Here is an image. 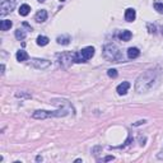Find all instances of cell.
I'll list each match as a JSON object with an SVG mask.
<instances>
[{"label": "cell", "mask_w": 163, "mask_h": 163, "mask_svg": "<svg viewBox=\"0 0 163 163\" xmlns=\"http://www.w3.org/2000/svg\"><path fill=\"white\" fill-rule=\"evenodd\" d=\"M154 73L153 72H146L145 74L140 75L139 79L136 80V85H135V88H136L138 92H145L148 91V89H150L152 87H153L154 82H156V77H154Z\"/></svg>", "instance_id": "6da1fadb"}, {"label": "cell", "mask_w": 163, "mask_h": 163, "mask_svg": "<svg viewBox=\"0 0 163 163\" xmlns=\"http://www.w3.org/2000/svg\"><path fill=\"white\" fill-rule=\"evenodd\" d=\"M66 115H68V111L66 110H58V111L38 110V111H34L33 115H32V117L43 120V119H48V117H62V116H66Z\"/></svg>", "instance_id": "7a4b0ae2"}, {"label": "cell", "mask_w": 163, "mask_h": 163, "mask_svg": "<svg viewBox=\"0 0 163 163\" xmlns=\"http://www.w3.org/2000/svg\"><path fill=\"white\" fill-rule=\"evenodd\" d=\"M94 55V48L88 46V47H84L82 51L74 54V62H85L87 60L92 59Z\"/></svg>", "instance_id": "3957f363"}, {"label": "cell", "mask_w": 163, "mask_h": 163, "mask_svg": "<svg viewBox=\"0 0 163 163\" xmlns=\"http://www.w3.org/2000/svg\"><path fill=\"white\" fill-rule=\"evenodd\" d=\"M105 56L108 59V60H112V61H117L120 60L121 58V52L119 51V48L113 45L110 46H106L105 48Z\"/></svg>", "instance_id": "277c9868"}, {"label": "cell", "mask_w": 163, "mask_h": 163, "mask_svg": "<svg viewBox=\"0 0 163 163\" xmlns=\"http://www.w3.org/2000/svg\"><path fill=\"white\" fill-rule=\"evenodd\" d=\"M14 9V1H10V0H3L1 1V8H0V14L1 15H5L8 14L9 12Z\"/></svg>", "instance_id": "5b68a950"}, {"label": "cell", "mask_w": 163, "mask_h": 163, "mask_svg": "<svg viewBox=\"0 0 163 163\" xmlns=\"http://www.w3.org/2000/svg\"><path fill=\"white\" fill-rule=\"evenodd\" d=\"M129 88H130L129 82H122L121 84H119L117 85V93L120 94V96H124V94L127 93V89Z\"/></svg>", "instance_id": "8992f818"}, {"label": "cell", "mask_w": 163, "mask_h": 163, "mask_svg": "<svg viewBox=\"0 0 163 163\" xmlns=\"http://www.w3.org/2000/svg\"><path fill=\"white\" fill-rule=\"evenodd\" d=\"M135 18H136V13H135V10L131 9V8L126 9V12H125V19H126L127 22H133V21H135Z\"/></svg>", "instance_id": "52a82bcc"}, {"label": "cell", "mask_w": 163, "mask_h": 163, "mask_svg": "<svg viewBox=\"0 0 163 163\" xmlns=\"http://www.w3.org/2000/svg\"><path fill=\"white\" fill-rule=\"evenodd\" d=\"M34 19H36L38 23H42V22H45L47 19V12L46 10H40V12H37L36 17H34Z\"/></svg>", "instance_id": "ba28073f"}, {"label": "cell", "mask_w": 163, "mask_h": 163, "mask_svg": "<svg viewBox=\"0 0 163 163\" xmlns=\"http://www.w3.org/2000/svg\"><path fill=\"white\" fill-rule=\"evenodd\" d=\"M139 55H140V51H139V48H136V47H130L129 50H127V56H129L130 59H135Z\"/></svg>", "instance_id": "9c48e42d"}, {"label": "cell", "mask_w": 163, "mask_h": 163, "mask_svg": "<svg viewBox=\"0 0 163 163\" xmlns=\"http://www.w3.org/2000/svg\"><path fill=\"white\" fill-rule=\"evenodd\" d=\"M29 12H31V7H29L28 4H23V5H21V8H19V14H21V15L26 17V15H28V14H29Z\"/></svg>", "instance_id": "30bf717a"}, {"label": "cell", "mask_w": 163, "mask_h": 163, "mask_svg": "<svg viewBox=\"0 0 163 163\" xmlns=\"http://www.w3.org/2000/svg\"><path fill=\"white\" fill-rule=\"evenodd\" d=\"M28 54L26 52V51H23V50H19L17 52V60L18 61H26V60H28Z\"/></svg>", "instance_id": "8fae6325"}, {"label": "cell", "mask_w": 163, "mask_h": 163, "mask_svg": "<svg viewBox=\"0 0 163 163\" xmlns=\"http://www.w3.org/2000/svg\"><path fill=\"white\" fill-rule=\"evenodd\" d=\"M13 26V23L10 21L8 19H4L1 21V24H0V28H1V31H8V29H10V27Z\"/></svg>", "instance_id": "7c38bea8"}, {"label": "cell", "mask_w": 163, "mask_h": 163, "mask_svg": "<svg viewBox=\"0 0 163 163\" xmlns=\"http://www.w3.org/2000/svg\"><path fill=\"white\" fill-rule=\"evenodd\" d=\"M131 32L130 31H122L120 33V40L121 41H129L130 38H131Z\"/></svg>", "instance_id": "4fadbf2b"}, {"label": "cell", "mask_w": 163, "mask_h": 163, "mask_svg": "<svg viewBox=\"0 0 163 163\" xmlns=\"http://www.w3.org/2000/svg\"><path fill=\"white\" fill-rule=\"evenodd\" d=\"M48 41L50 40H48L46 36H38L37 37V45L38 46H46L48 43Z\"/></svg>", "instance_id": "5bb4252c"}, {"label": "cell", "mask_w": 163, "mask_h": 163, "mask_svg": "<svg viewBox=\"0 0 163 163\" xmlns=\"http://www.w3.org/2000/svg\"><path fill=\"white\" fill-rule=\"evenodd\" d=\"M69 36H60V37H58V43H60V45H68L69 43Z\"/></svg>", "instance_id": "9a60e30c"}, {"label": "cell", "mask_w": 163, "mask_h": 163, "mask_svg": "<svg viewBox=\"0 0 163 163\" xmlns=\"http://www.w3.org/2000/svg\"><path fill=\"white\" fill-rule=\"evenodd\" d=\"M15 37H17L18 40H23L24 37H26V33H24V31L23 29H17V31H15Z\"/></svg>", "instance_id": "2e32d148"}, {"label": "cell", "mask_w": 163, "mask_h": 163, "mask_svg": "<svg viewBox=\"0 0 163 163\" xmlns=\"http://www.w3.org/2000/svg\"><path fill=\"white\" fill-rule=\"evenodd\" d=\"M154 8H156V10L158 13H161V14H163V4L162 3H154Z\"/></svg>", "instance_id": "e0dca14e"}, {"label": "cell", "mask_w": 163, "mask_h": 163, "mask_svg": "<svg viewBox=\"0 0 163 163\" xmlns=\"http://www.w3.org/2000/svg\"><path fill=\"white\" fill-rule=\"evenodd\" d=\"M107 75L110 78H116L117 77V70H115V69H108L107 70Z\"/></svg>", "instance_id": "ac0fdd59"}, {"label": "cell", "mask_w": 163, "mask_h": 163, "mask_svg": "<svg viewBox=\"0 0 163 163\" xmlns=\"http://www.w3.org/2000/svg\"><path fill=\"white\" fill-rule=\"evenodd\" d=\"M36 161H37V162H40V161H42V157H40V156H38V157H37V158H36Z\"/></svg>", "instance_id": "d6986e66"}, {"label": "cell", "mask_w": 163, "mask_h": 163, "mask_svg": "<svg viewBox=\"0 0 163 163\" xmlns=\"http://www.w3.org/2000/svg\"><path fill=\"white\" fill-rule=\"evenodd\" d=\"M111 159H113V157H107V158H106L105 161H111Z\"/></svg>", "instance_id": "ffe728a7"}, {"label": "cell", "mask_w": 163, "mask_h": 163, "mask_svg": "<svg viewBox=\"0 0 163 163\" xmlns=\"http://www.w3.org/2000/svg\"><path fill=\"white\" fill-rule=\"evenodd\" d=\"M38 1H40V3H43V1H45V0H38Z\"/></svg>", "instance_id": "44dd1931"}, {"label": "cell", "mask_w": 163, "mask_h": 163, "mask_svg": "<svg viewBox=\"0 0 163 163\" xmlns=\"http://www.w3.org/2000/svg\"><path fill=\"white\" fill-rule=\"evenodd\" d=\"M60 1H65V0H60Z\"/></svg>", "instance_id": "7402d4cb"}]
</instances>
